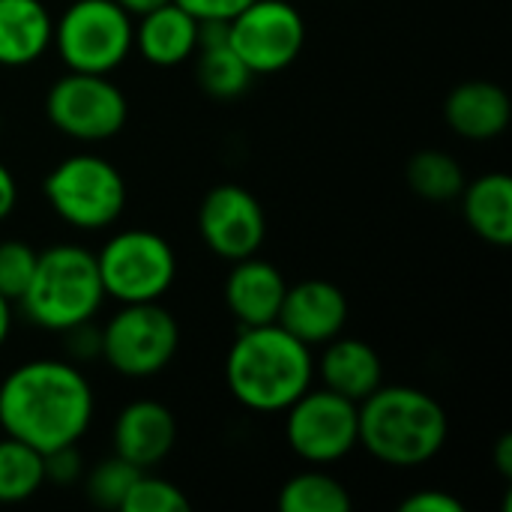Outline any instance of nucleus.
Wrapping results in <instances>:
<instances>
[{
    "mask_svg": "<svg viewBox=\"0 0 512 512\" xmlns=\"http://www.w3.org/2000/svg\"><path fill=\"white\" fill-rule=\"evenodd\" d=\"M93 390L84 372L66 360H30L0 384L3 435L51 453L78 444L93 423Z\"/></svg>",
    "mask_w": 512,
    "mask_h": 512,
    "instance_id": "nucleus-1",
    "label": "nucleus"
},
{
    "mask_svg": "<svg viewBox=\"0 0 512 512\" xmlns=\"http://www.w3.org/2000/svg\"><path fill=\"white\" fill-rule=\"evenodd\" d=\"M315 378V357L306 342L285 327H243L225 357V384L231 396L258 414H282Z\"/></svg>",
    "mask_w": 512,
    "mask_h": 512,
    "instance_id": "nucleus-2",
    "label": "nucleus"
},
{
    "mask_svg": "<svg viewBox=\"0 0 512 512\" xmlns=\"http://www.w3.org/2000/svg\"><path fill=\"white\" fill-rule=\"evenodd\" d=\"M360 447L390 468H417L432 462L450 435L444 405L417 387H378L357 405Z\"/></svg>",
    "mask_w": 512,
    "mask_h": 512,
    "instance_id": "nucleus-3",
    "label": "nucleus"
},
{
    "mask_svg": "<svg viewBox=\"0 0 512 512\" xmlns=\"http://www.w3.org/2000/svg\"><path fill=\"white\" fill-rule=\"evenodd\" d=\"M105 303L96 255L78 243H54L36 255V267L18 306L24 315L48 330L66 333L93 321Z\"/></svg>",
    "mask_w": 512,
    "mask_h": 512,
    "instance_id": "nucleus-4",
    "label": "nucleus"
},
{
    "mask_svg": "<svg viewBox=\"0 0 512 512\" xmlns=\"http://www.w3.org/2000/svg\"><path fill=\"white\" fill-rule=\"evenodd\" d=\"M48 207L78 231H102L126 210V180L102 156L78 153L57 162L42 183Z\"/></svg>",
    "mask_w": 512,
    "mask_h": 512,
    "instance_id": "nucleus-5",
    "label": "nucleus"
},
{
    "mask_svg": "<svg viewBox=\"0 0 512 512\" xmlns=\"http://www.w3.org/2000/svg\"><path fill=\"white\" fill-rule=\"evenodd\" d=\"M57 54L72 72L111 75L132 51V15L114 0H75L54 24Z\"/></svg>",
    "mask_w": 512,
    "mask_h": 512,
    "instance_id": "nucleus-6",
    "label": "nucleus"
},
{
    "mask_svg": "<svg viewBox=\"0 0 512 512\" xmlns=\"http://www.w3.org/2000/svg\"><path fill=\"white\" fill-rule=\"evenodd\" d=\"M105 297L117 303L162 300L177 279V255L171 243L147 228H126L105 240L96 252Z\"/></svg>",
    "mask_w": 512,
    "mask_h": 512,
    "instance_id": "nucleus-7",
    "label": "nucleus"
},
{
    "mask_svg": "<svg viewBox=\"0 0 512 512\" xmlns=\"http://www.w3.org/2000/svg\"><path fill=\"white\" fill-rule=\"evenodd\" d=\"M177 318L159 303H120L102 327L99 357L123 378H153L177 357Z\"/></svg>",
    "mask_w": 512,
    "mask_h": 512,
    "instance_id": "nucleus-8",
    "label": "nucleus"
},
{
    "mask_svg": "<svg viewBox=\"0 0 512 512\" xmlns=\"http://www.w3.org/2000/svg\"><path fill=\"white\" fill-rule=\"evenodd\" d=\"M45 117L66 138L96 144L114 138L126 126L129 102L108 75L69 69L48 87Z\"/></svg>",
    "mask_w": 512,
    "mask_h": 512,
    "instance_id": "nucleus-9",
    "label": "nucleus"
},
{
    "mask_svg": "<svg viewBox=\"0 0 512 512\" xmlns=\"http://www.w3.org/2000/svg\"><path fill=\"white\" fill-rule=\"evenodd\" d=\"M285 441L309 465H333L360 447L357 402L318 387L306 390L285 411Z\"/></svg>",
    "mask_w": 512,
    "mask_h": 512,
    "instance_id": "nucleus-10",
    "label": "nucleus"
},
{
    "mask_svg": "<svg viewBox=\"0 0 512 512\" xmlns=\"http://www.w3.org/2000/svg\"><path fill=\"white\" fill-rule=\"evenodd\" d=\"M228 45L252 75H273L300 57L306 21L288 0H252L228 21Z\"/></svg>",
    "mask_w": 512,
    "mask_h": 512,
    "instance_id": "nucleus-11",
    "label": "nucleus"
},
{
    "mask_svg": "<svg viewBox=\"0 0 512 512\" xmlns=\"http://www.w3.org/2000/svg\"><path fill=\"white\" fill-rule=\"evenodd\" d=\"M198 231L216 258L234 264L240 258L258 255L267 237V216L249 189L237 183H219L201 201Z\"/></svg>",
    "mask_w": 512,
    "mask_h": 512,
    "instance_id": "nucleus-12",
    "label": "nucleus"
},
{
    "mask_svg": "<svg viewBox=\"0 0 512 512\" xmlns=\"http://www.w3.org/2000/svg\"><path fill=\"white\" fill-rule=\"evenodd\" d=\"M348 297L327 279H303L285 288L276 324L309 348L336 339L348 324Z\"/></svg>",
    "mask_w": 512,
    "mask_h": 512,
    "instance_id": "nucleus-13",
    "label": "nucleus"
},
{
    "mask_svg": "<svg viewBox=\"0 0 512 512\" xmlns=\"http://www.w3.org/2000/svg\"><path fill=\"white\" fill-rule=\"evenodd\" d=\"M177 444V420L156 399L129 402L114 420V453L129 465L150 471L168 459Z\"/></svg>",
    "mask_w": 512,
    "mask_h": 512,
    "instance_id": "nucleus-14",
    "label": "nucleus"
},
{
    "mask_svg": "<svg viewBox=\"0 0 512 512\" xmlns=\"http://www.w3.org/2000/svg\"><path fill=\"white\" fill-rule=\"evenodd\" d=\"M285 288L288 282L282 279L279 267L258 255H249L234 261L225 279V303L240 327H261L279 318Z\"/></svg>",
    "mask_w": 512,
    "mask_h": 512,
    "instance_id": "nucleus-15",
    "label": "nucleus"
},
{
    "mask_svg": "<svg viewBox=\"0 0 512 512\" xmlns=\"http://www.w3.org/2000/svg\"><path fill=\"white\" fill-rule=\"evenodd\" d=\"M510 96L495 81H462L444 102L447 126L468 141H492L510 126Z\"/></svg>",
    "mask_w": 512,
    "mask_h": 512,
    "instance_id": "nucleus-16",
    "label": "nucleus"
},
{
    "mask_svg": "<svg viewBox=\"0 0 512 512\" xmlns=\"http://www.w3.org/2000/svg\"><path fill=\"white\" fill-rule=\"evenodd\" d=\"M132 48H138V54L147 63L162 69L186 63L198 51V18L177 6L174 0H168L138 15Z\"/></svg>",
    "mask_w": 512,
    "mask_h": 512,
    "instance_id": "nucleus-17",
    "label": "nucleus"
},
{
    "mask_svg": "<svg viewBox=\"0 0 512 512\" xmlns=\"http://www.w3.org/2000/svg\"><path fill=\"white\" fill-rule=\"evenodd\" d=\"M318 375L327 390L360 405L384 384V363L369 342L339 333L336 339L324 342Z\"/></svg>",
    "mask_w": 512,
    "mask_h": 512,
    "instance_id": "nucleus-18",
    "label": "nucleus"
},
{
    "mask_svg": "<svg viewBox=\"0 0 512 512\" xmlns=\"http://www.w3.org/2000/svg\"><path fill=\"white\" fill-rule=\"evenodd\" d=\"M54 39V18L42 0H0V66L36 63Z\"/></svg>",
    "mask_w": 512,
    "mask_h": 512,
    "instance_id": "nucleus-19",
    "label": "nucleus"
},
{
    "mask_svg": "<svg viewBox=\"0 0 512 512\" xmlns=\"http://www.w3.org/2000/svg\"><path fill=\"white\" fill-rule=\"evenodd\" d=\"M462 213L471 231L498 246L507 249L512 243V180L504 171L483 174L462 189Z\"/></svg>",
    "mask_w": 512,
    "mask_h": 512,
    "instance_id": "nucleus-20",
    "label": "nucleus"
},
{
    "mask_svg": "<svg viewBox=\"0 0 512 512\" xmlns=\"http://www.w3.org/2000/svg\"><path fill=\"white\" fill-rule=\"evenodd\" d=\"M405 180L414 195L432 204L456 201L465 189V168L444 150H420L408 159Z\"/></svg>",
    "mask_w": 512,
    "mask_h": 512,
    "instance_id": "nucleus-21",
    "label": "nucleus"
},
{
    "mask_svg": "<svg viewBox=\"0 0 512 512\" xmlns=\"http://www.w3.org/2000/svg\"><path fill=\"white\" fill-rule=\"evenodd\" d=\"M45 486L42 453L15 441L0 438V504L30 501Z\"/></svg>",
    "mask_w": 512,
    "mask_h": 512,
    "instance_id": "nucleus-22",
    "label": "nucleus"
},
{
    "mask_svg": "<svg viewBox=\"0 0 512 512\" xmlns=\"http://www.w3.org/2000/svg\"><path fill=\"white\" fill-rule=\"evenodd\" d=\"M198 60H195V78L201 84V90L213 99H237L249 90L252 84V72L249 66L234 54V48L225 42V45H213V48H198L195 51Z\"/></svg>",
    "mask_w": 512,
    "mask_h": 512,
    "instance_id": "nucleus-23",
    "label": "nucleus"
},
{
    "mask_svg": "<svg viewBox=\"0 0 512 512\" xmlns=\"http://www.w3.org/2000/svg\"><path fill=\"white\" fill-rule=\"evenodd\" d=\"M279 510L282 512H348L351 495L348 489L324 474V471H303L294 474L282 492H279Z\"/></svg>",
    "mask_w": 512,
    "mask_h": 512,
    "instance_id": "nucleus-24",
    "label": "nucleus"
},
{
    "mask_svg": "<svg viewBox=\"0 0 512 512\" xmlns=\"http://www.w3.org/2000/svg\"><path fill=\"white\" fill-rule=\"evenodd\" d=\"M141 474V468L129 465L126 459H120L117 453L111 459L96 462L87 477H84V492L90 498V504L102 507V510H120L123 498L129 495L135 477Z\"/></svg>",
    "mask_w": 512,
    "mask_h": 512,
    "instance_id": "nucleus-25",
    "label": "nucleus"
},
{
    "mask_svg": "<svg viewBox=\"0 0 512 512\" xmlns=\"http://www.w3.org/2000/svg\"><path fill=\"white\" fill-rule=\"evenodd\" d=\"M189 498L183 489L165 477H156L150 471H141L123 498L120 512H189Z\"/></svg>",
    "mask_w": 512,
    "mask_h": 512,
    "instance_id": "nucleus-26",
    "label": "nucleus"
},
{
    "mask_svg": "<svg viewBox=\"0 0 512 512\" xmlns=\"http://www.w3.org/2000/svg\"><path fill=\"white\" fill-rule=\"evenodd\" d=\"M36 249L24 240H0V294L18 303L36 267Z\"/></svg>",
    "mask_w": 512,
    "mask_h": 512,
    "instance_id": "nucleus-27",
    "label": "nucleus"
},
{
    "mask_svg": "<svg viewBox=\"0 0 512 512\" xmlns=\"http://www.w3.org/2000/svg\"><path fill=\"white\" fill-rule=\"evenodd\" d=\"M42 468H45V483H54V486L78 483L84 477V459L78 453V444L42 453Z\"/></svg>",
    "mask_w": 512,
    "mask_h": 512,
    "instance_id": "nucleus-28",
    "label": "nucleus"
},
{
    "mask_svg": "<svg viewBox=\"0 0 512 512\" xmlns=\"http://www.w3.org/2000/svg\"><path fill=\"white\" fill-rule=\"evenodd\" d=\"M402 512H465V504L447 492H438V489H423V492H414L408 495L402 504Z\"/></svg>",
    "mask_w": 512,
    "mask_h": 512,
    "instance_id": "nucleus-29",
    "label": "nucleus"
},
{
    "mask_svg": "<svg viewBox=\"0 0 512 512\" xmlns=\"http://www.w3.org/2000/svg\"><path fill=\"white\" fill-rule=\"evenodd\" d=\"M177 6H183L189 15L201 18H225L231 21L240 9H246L252 0H174Z\"/></svg>",
    "mask_w": 512,
    "mask_h": 512,
    "instance_id": "nucleus-30",
    "label": "nucleus"
},
{
    "mask_svg": "<svg viewBox=\"0 0 512 512\" xmlns=\"http://www.w3.org/2000/svg\"><path fill=\"white\" fill-rule=\"evenodd\" d=\"M63 336L69 339V354L75 360H90V357H99V351H102V330L90 327V321L66 330Z\"/></svg>",
    "mask_w": 512,
    "mask_h": 512,
    "instance_id": "nucleus-31",
    "label": "nucleus"
},
{
    "mask_svg": "<svg viewBox=\"0 0 512 512\" xmlns=\"http://www.w3.org/2000/svg\"><path fill=\"white\" fill-rule=\"evenodd\" d=\"M15 204H18V183L12 171L0 162V222L15 210Z\"/></svg>",
    "mask_w": 512,
    "mask_h": 512,
    "instance_id": "nucleus-32",
    "label": "nucleus"
},
{
    "mask_svg": "<svg viewBox=\"0 0 512 512\" xmlns=\"http://www.w3.org/2000/svg\"><path fill=\"white\" fill-rule=\"evenodd\" d=\"M495 465H498L501 477H504V480H510L512 477V438L510 435H501V438H498V447H495Z\"/></svg>",
    "mask_w": 512,
    "mask_h": 512,
    "instance_id": "nucleus-33",
    "label": "nucleus"
},
{
    "mask_svg": "<svg viewBox=\"0 0 512 512\" xmlns=\"http://www.w3.org/2000/svg\"><path fill=\"white\" fill-rule=\"evenodd\" d=\"M114 3L123 6L132 18H138V15H144V12H150V9H156V6H162L168 0H114Z\"/></svg>",
    "mask_w": 512,
    "mask_h": 512,
    "instance_id": "nucleus-34",
    "label": "nucleus"
},
{
    "mask_svg": "<svg viewBox=\"0 0 512 512\" xmlns=\"http://www.w3.org/2000/svg\"><path fill=\"white\" fill-rule=\"evenodd\" d=\"M12 333V303L0 294V345L9 339Z\"/></svg>",
    "mask_w": 512,
    "mask_h": 512,
    "instance_id": "nucleus-35",
    "label": "nucleus"
}]
</instances>
